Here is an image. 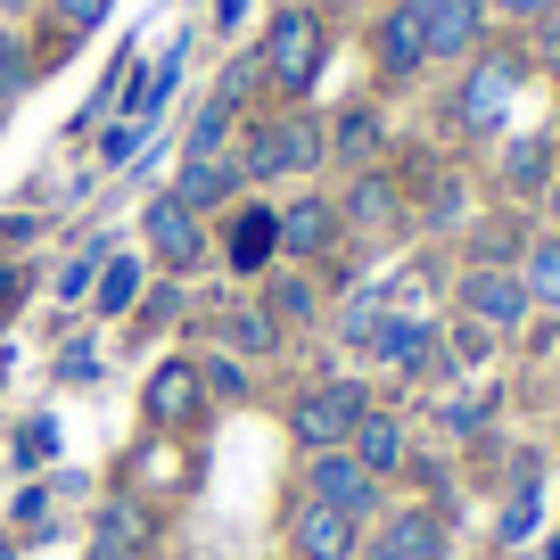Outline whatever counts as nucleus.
Instances as JSON below:
<instances>
[{"label":"nucleus","mask_w":560,"mask_h":560,"mask_svg":"<svg viewBox=\"0 0 560 560\" xmlns=\"http://www.w3.org/2000/svg\"><path fill=\"white\" fill-rule=\"evenodd\" d=\"M322 158H330V132L289 107V116H256V124H247V140H240V158H231V165H240L247 182H272V174H314Z\"/></svg>","instance_id":"obj_1"},{"label":"nucleus","mask_w":560,"mask_h":560,"mask_svg":"<svg viewBox=\"0 0 560 560\" xmlns=\"http://www.w3.org/2000/svg\"><path fill=\"white\" fill-rule=\"evenodd\" d=\"M322 50H330V34H322L314 9H280L272 34H264V50H256V58H264V83H280L289 100H298V91H314Z\"/></svg>","instance_id":"obj_2"},{"label":"nucleus","mask_w":560,"mask_h":560,"mask_svg":"<svg viewBox=\"0 0 560 560\" xmlns=\"http://www.w3.org/2000/svg\"><path fill=\"white\" fill-rule=\"evenodd\" d=\"M371 412V396L354 380H322V387H305L298 404H289V438L305 445V454H330V445H347L354 438V420Z\"/></svg>","instance_id":"obj_3"},{"label":"nucleus","mask_w":560,"mask_h":560,"mask_svg":"<svg viewBox=\"0 0 560 560\" xmlns=\"http://www.w3.org/2000/svg\"><path fill=\"white\" fill-rule=\"evenodd\" d=\"M520 74H527L520 50H478L470 58V83H462V100H454V124H462V132H494V124L511 116Z\"/></svg>","instance_id":"obj_4"},{"label":"nucleus","mask_w":560,"mask_h":560,"mask_svg":"<svg viewBox=\"0 0 560 560\" xmlns=\"http://www.w3.org/2000/svg\"><path fill=\"white\" fill-rule=\"evenodd\" d=\"M462 314H470L487 338H511L527 314H536L527 289H520V264H470V272H462Z\"/></svg>","instance_id":"obj_5"},{"label":"nucleus","mask_w":560,"mask_h":560,"mask_svg":"<svg viewBox=\"0 0 560 560\" xmlns=\"http://www.w3.org/2000/svg\"><path fill=\"white\" fill-rule=\"evenodd\" d=\"M140 240H149V256H158L165 272H198V264H207V214H190L165 190V198L140 207Z\"/></svg>","instance_id":"obj_6"},{"label":"nucleus","mask_w":560,"mask_h":560,"mask_svg":"<svg viewBox=\"0 0 560 560\" xmlns=\"http://www.w3.org/2000/svg\"><path fill=\"white\" fill-rule=\"evenodd\" d=\"M140 412H149V429H198V420H207V380H198L190 354H165V363L149 371Z\"/></svg>","instance_id":"obj_7"},{"label":"nucleus","mask_w":560,"mask_h":560,"mask_svg":"<svg viewBox=\"0 0 560 560\" xmlns=\"http://www.w3.org/2000/svg\"><path fill=\"white\" fill-rule=\"evenodd\" d=\"M305 494H314V503H330V511H347V520H371V511H380V478H371L347 445L305 454Z\"/></svg>","instance_id":"obj_8"},{"label":"nucleus","mask_w":560,"mask_h":560,"mask_svg":"<svg viewBox=\"0 0 560 560\" xmlns=\"http://www.w3.org/2000/svg\"><path fill=\"white\" fill-rule=\"evenodd\" d=\"M289 552L298 560H363V520L298 494V503H289Z\"/></svg>","instance_id":"obj_9"},{"label":"nucleus","mask_w":560,"mask_h":560,"mask_svg":"<svg viewBox=\"0 0 560 560\" xmlns=\"http://www.w3.org/2000/svg\"><path fill=\"white\" fill-rule=\"evenodd\" d=\"M363 560H445V520H438V511H420V503L387 511V520H371Z\"/></svg>","instance_id":"obj_10"},{"label":"nucleus","mask_w":560,"mask_h":560,"mask_svg":"<svg viewBox=\"0 0 560 560\" xmlns=\"http://www.w3.org/2000/svg\"><path fill=\"white\" fill-rule=\"evenodd\" d=\"M420 42H429V58H478L487 50V0H438V9H420Z\"/></svg>","instance_id":"obj_11"},{"label":"nucleus","mask_w":560,"mask_h":560,"mask_svg":"<svg viewBox=\"0 0 560 560\" xmlns=\"http://www.w3.org/2000/svg\"><path fill=\"white\" fill-rule=\"evenodd\" d=\"M338 231L347 223H338L330 198H289V207H280V256L289 264H322L338 247Z\"/></svg>","instance_id":"obj_12"},{"label":"nucleus","mask_w":560,"mask_h":560,"mask_svg":"<svg viewBox=\"0 0 560 560\" xmlns=\"http://www.w3.org/2000/svg\"><path fill=\"white\" fill-rule=\"evenodd\" d=\"M347 454L387 487V478L412 462V438H404V420H396V412H363V420H354V438H347Z\"/></svg>","instance_id":"obj_13"},{"label":"nucleus","mask_w":560,"mask_h":560,"mask_svg":"<svg viewBox=\"0 0 560 560\" xmlns=\"http://www.w3.org/2000/svg\"><path fill=\"white\" fill-rule=\"evenodd\" d=\"M223 256H231V272H272L280 214L272 207H240V214H231V231H223Z\"/></svg>","instance_id":"obj_14"},{"label":"nucleus","mask_w":560,"mask_h":560,"mask_svg":"<svg viewBox=\"0 0 560 560\" xmlns=\"http://www.w3.org/2000/svg\"><path fill=\"white\" fill-rule=\"evenodd\" d=\"M240 190H247V174H240L231 158H198V165L182 158V182H174V198H182L190 214H214V207H231Z\"/></svg>","instance_id":"obj_15"},{"label":"nucleus","mask_w":560,"mask_h":560,"mask_svg":"<svg viewBox=\"0 0 560 560\" xmlns=\"http://www.w3.org/2000/svg\"><path fill=\"white\" fill-rule=\"evenodd\" d=\"M371 354H380V363H396L404 380H412V371H429V363H438V338L420 330L412 314H387V322H380V338H371Z\"/></svg>","instance_id":"obj_16"},{"label":"nucleus","mask_w":560,"mask_h":560,"mask_svg":"<svg viewBox=\"0 0 560 560\" xmlns=\"http://www.w3.org/2000/svg\"><path fill=\"white\" fill-rule=\"evenodd\" d=\"M338 223H363V231L404 223V190H396L387 174H354V190H347V207H338Z\"/></svg>","instance_id":"obj_17"},{"label":"nucleus","mask_w":560,"mask_h":560,"mask_svg":"<svg viewBox=\"0 0 560 560\" xmlns=\"http://www.w3.org/2000/svg\"><path fill=\"white\" fill-rule=\"evenodd\" d=\"M380 67L387 74H420V67H429V42H420L412 9H387V18H380Z\"/></svg>","instance_id":"obj_18"},{"label":"nucleus","mask_w":560,"mask_h":560,"mask_svg":"<svg viewBox=\"0 0 560 560\" xmlns=\"http://www.w3.org/2000/svg\"><path fill=\"white\" fill-rule=\"evenodd\" d=\"M552 174H560V149H552V140H511L503 182H511L520 198H544V190H552Z\"/></svg>","instance_id":"obj_19"},{"label":"nucleus","mask_w":560,"mask_h":560,"mask_svg":"<svg viewBox=\"0 0 560 560\" xmlns=\"http://www.w3.org/2000/svg\"><path fill=\"white\" fill-rule=\"evenodd\" d=\"M520 289H527V305H536V314H560V231L520 256Z\"/></svg>","instance_id":"obj_20"},{"label":"nucleus","mask_w":560,"mask_h":560,"mask_svg":"<svg viewBox=\"0 0 560 560\" xmlns=\"http://www.w3.org/2000/svg\"><path fill=\"white\" fill-rule=\"evenodd\" d=\"M223 338H231L240 354H280V322L264 314V305H231V314H223Z\"/></svg>","instance_id":"obj_21"},{"label":"nucleus","mask_w":560,"mask_h":560,"mask_svg":"<svg viewBox=\"0 0 560 560\" xmlns=\"http://www.w3.org/2000/svg\"><path fill=\"white\" fill-rule=\"evenodd\" d=\"M264 314L289 330V322H314L322 314V298H314V280L305 272H272V298H264Z\"/></svg>","instance_id":"obj_22"},{"label":"nucleus","mask_w":560,"mask_h":560,"mask_svg":"<svg viewBox=\"0 0 560 560\" xmlns=\"http://www.w3.org/2000/svg\"><path fill=\"white\" fill-rule=\"evenodd\" d=\"M140 536H149V520H140L132 503H107V511H100V560H124Z\"/></svg>","instance_id":"obj_23"},{"label":"nucleus","mask_w":560,"mask_h":560,"mask_svg":"<svg viewBox=\"0 0 560 560\" xmlns=\"http://www.w3.org/2000/svg\"><path fill=\"white\" fill-rule=\"evenodd\" d=\"M371 149H380V116H371V107H347V116H338V158L363 165Z\"/></svg>","instance_id":"obj_24"},{"label":"nucleus","mask_w":560,"mask_h":560,"mask_svg":"<svg viewBox=\"0 0 560 560\" xmlns=\"http://www.w3.org/2000/svg\"><path fill=\"white\" fill-rule=\"evenodd\" d=\"M223 140H231V107L207 100V116L190 124V165H198V158H223Z\"/></svg>","instance_id":"obj_25"},{"label":"nucleus","mask_w":560,"mask_h":560,"mask_svg":"<svg viewBox=\"0 0 560 560\" xmlns=\"http://www.w3.org/2000/svg\"><path fill=\"white\" fill-rule=\"evenodd\" d=\"M198 380H207L214 396H247V363H240V354H207V363H198Z\"/></svg>","instance_id":"obj_26"},{"label":"nucleus","mask_w":560,"mask_h":560,"mask_svg":"<svg viewBox=\"0 0 560 560\" xmlns=\"http://www.w3.org/2000/svg\"><path fill=\"white\" fill-rule=\"evenodd\" d=\"M338 338H347V347H371V338H380V298H354L347 314H338Z\"/></svg>","instance_id":"obj_27"},{"label":"nucleus","mask_w":560,"mask_h":560,"mask_svg":"<svg viewBox=\"0 0 560 560\" xmlns=\"http://www.w3.org/2000/svg\"><path fill=\"white\" fill-rule=\"evenodd\" d=\"M132 289H140V264H107V280H100V314H124V305H132Z\"/></svg>","instance_id":"obj_28"},{"label":"nucleus","mask_w":560,"mask_h":560,"mask_svg":"<svg viewBox=\"0 0 560 560\" xmlns=\"http://www.w3.org/2000/svg\"><path fill=\"white\" fill-rule=\"evenodd\" d=\"M256 83H264V58H240V67L223 74V91H214V107H240V100H247Z\"/></svg>","instance_id":"obj_29"},{"label":"nucleus","mask_w":560,"mask_h":560,"mask_svg":"<svg viewBox=\"0 0 560 560\" xmlns=\"http://www.w3.org/2000/svg\"><path fill=\"white\" fill-rule=\"evenodd\" d=\"M58 9V25H74V34H91V25L107 18V0H50Z\"/></svg>","instance_id":"obj_30"},{"label":"nucleus","mask_w":560,"mask_h":560,"mask_svg":"<svg viewBox=\"0 0 560 560\" xmlns=\"http://www.w3.org/2000/svg\"><path fill=\"white\" fill-rule=\"evenodd\" d=\"M536 67L560 83V18H544V25H536Z\"/></svg>","instance_id":"obj_31"},{"label":"nucleus","mask_w":560,"mask_h":560,"mask_svg":"<svg viewBox=\"0 0 560 560\" xmlns=\"http://www.w3.org/2000/svg\"><path fill=\"white\" fill-rule=\"evenodd\" d=\"M445 354H454V363H478V354H487V330H478V322H462V330H454V347H445Z\"/></svg>","instance_id":"obj_32"},{"label":"nucleus","mask_w":560,"mask_h":560,"mask_svg":"<svg viewBox=\"0 0 560 560\" xmlns=\"http://www.w3.org/2000/svg\"><path fill=\"white\" fill-rule=\"evenodd\" d=\"M487 9H511V18H527V25H544V18H560V0H487Z\"/></svg>","instance_id":"obj_33"},{"label":"nucleus","mask_w":560,"mask_h":560,"mask_svg":"<svg viewBox=\"0 0 560 560\" xmlns=\"http://www.w3.org/2000/svg\"><path fill=\"white\" fill-rule=\"evenodd\" d=\"M91 264H100V256H74V264H67V280H58L67 298H83V289H91Z\"/></svg>","instance_id":"obj_34"},{"label":"nucleus","mask_w":560,"mask_h":560,"mask_svg":"<svg viewBox=\"0 0 560 560\" xmlns=\"http://www.w3.org/2000/svg\"><path fill=\"white\" fill-rule=\"evenodd\" d=\"M174 314H182V298H174V289H158V298H149V314H140V322L158 330V322H174Z\"/></svg>","instance_id":"obj_35"},{"label":"nucleus","mask_w":560,"mask_h":560,"mask_svg":"<svg viewBox=\"0 0 560 560\" xmlns=\"http://www.w3.org/2000/svg\"><path fill=\"white\" fill-rule=\"evenodd\" d=\"M544 207H552V231H560V174H552V190H544Z\"/></svg>","instance_id":"obj_36"},{"label":"nucleus","mask_w":560,"mask_h":560,"mask_svg":"<svg viewBox=\"0 0 560 560\" xmlns=\"http://www.w3.org/2000/svg\"><path fill=\"white\" fill-rule=\"evenodd\" d=\"M0 9H9V18H25V9H34V0H0Z\"/></svg>","instance_id":"obj_37"},{"label":"nucleus","mask_w":560,"mask_h":560,"mask_svg":"<svg viewBox=\"0 0 560 560\" xmlns=\"http://www.w3.org/2000/svg\"><path fill=\"white\" fill-rule=\"evenodd\" d=\"M396 9H412V18H420V9H438V0H396Z\"/></svg>","instance_id":"obj_38"},{"label":"nucleus","mask_w":560,"mask_h":560,"mask_svg":"<svg viewBox=\"0 0 560 560\" xmlns=\"http://www.w3.org/2000/svg\"><path fill=\"white\" fill-rule=\"evenodd\" d=\"M544 560H560V536H544Z\"/></svg>","instance_id":"obj_39"},{"label":"nucleus","mask_w":560,"mask_h":560,"mask_svg":"<svg viewBox=\"0 0 560 560\" xmlns=\"http://www.w3.org/2000/svg\"><path fill=\"white\" fill-rule=\"evenodd\" d=\"M0 58H9V34H0Z\"/></svg>","instance_id":"obj_40"},{"label":"nucleus","mask_w":560,"mask_h":560,"mask_svg":"<svg viewBox=\"0 0 560 560\" xmlns=\"http://www.w3.org/2000/svg\"><path fill=\"white\" fill-rule=\"evenodd\" d=\"M552 149H560V140H552Z\"/></svg>","instance_id":"obj_41"}]
</instances>
